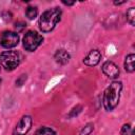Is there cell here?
I'll return each instance as SVG.
<instances>
[{
    "instance_id": "obj_18",
    "label": "cell",
    "mask_w": 135,
    "mask_h": 135,
    "mask_svg": "<svg viewBox=\"0 0 135 135\" xmlns=\"http://www.w3.org/2000/svg\"><path fill=\"white\" fill-rule=\"evenodd\" d=\"M75 110H77V111H73V112H71V113H70V117H73V116L77 115V114L81 111V107H80V105H78L77 108H75Z\"/></svg>"
},
{
    "instance_id": "obj_6",
    "label": "cell",
    "mask_w": 135,
    "mask_h": 135,
    "mask_svg": "<svg viewBox=\"0 0 135 135\" xmlns=\"http://www.w3.org/2000/svg\"><path fill=\"white\" fill-rule=\"evenodd\" d=\"M32 117L28 115L23 116L19 122L17 123L15 130H14V135H25L32 128Z\"/></svg>"
},
{
    "instance_id": "obj_13",
    "label": "cell",
    "mask_w": 135,
    "mask_h": 135,
    "mask_svg": "<svg viewBox=\"0 0 135 135\" xmlns=\"http://www.w3.org/2000/svg\"><path fill=\"white\" fill-rule=\"evenodd\" d=\"M36 135H56V132L51 128L42 127L36 132Z\"/></svg>"
},
{
    "instance_id": "obj_20",
    "label": "cell",
    "mask_w": 135,
    "mask_h": 135,
    "mask_svg": "<svg viewBox=\"0 0 135 135\" xmlns=\"http://www.w3.org/2000/svg\"><path fill=\"white\" fill-rule=\"evenodd\" d=\"M126 1H120V2H118V1H115L114 2V4H116V5H119V4H122V3H124Z\"/></svg>"
},
{
    "instance_id": "obj_17",
    "label": "cell",
    "mask_w": 135,
    "mask_h": 135,
    "mask_svg": "<svg viewBox=\"0 0 135 135\" xmlns=\"http://www.w3.org/2000/svg\"><path fill=\"white\" fill-rule=\"evenodd\" d=\"M25 26H26V24H25L24 22H22V21H19V22H17V23H16V25H15V27H16V30H17L18 32H21V31H23V30L25 28Z\"/></svg>"
},
{
    "instance_id": "obj_4",
    "label": "cell",
    "mask_w": 135,
    "mask_h": 135,
    "mask_svg": "<svg viewBox=\"0 0 135 135\" xmlns=\"http://www.w3.org/2000/svg\"><path fill=\"white\" fill-rule=\"evenodd\" d=\"M43 41V37L35 31H28L23 37V47L28 52H34Z\"/></svg>"
},
{
    "instance_id": "obj_9",
    "label": "cell",
    "mask_w": 135,
    "mask_h": 135,
    "mask_svg": "<svg viewBox=\"0 0 135 135\" xmlns=\"http://www.w3.org/2000/svg\"><path fill=\"white\" fill-rule=\"evenodd\" d=\"M54 58H55L56 62H58L59 64H66L70 61L71 56H70V54L65 50H58L55 53Z\"/></svg>"
},
{
    "instance_id": "obj_1",
    "label": "cell",
    "mask_w": 135,
    "mask_h": 135,
    "mask_svg": "<svg viewBox=\"0 0 135 135\" xmlns=\"http://www.w3.org/2000/svg\"><path fill=\"white\" fill-rule=\"evenodd\" d=\"M122 90V83L120 81H113L103 92L102 103L107 111L114 110L120 99V93Z\"/></svg>"
},
{
    "instance_id": "obj_11",
    "label": "cell",
    "mask_w": 135,
    "mask_h": 135,
    "mask_svg": "<svg viewBox=\"0 0 135 135\" xmlns=\"http://www.w3.org/2000/svg\"><path fill=\"white\" fill-rule=\"evenodd\" d=\"M38 15V8L36 6H27L25 9V16L28 19H35Z\"/></svg>"
},
{
    "instance_id": "obj_16",
    "label": "cell",
    "mask_w": 135,
    "mask_h": 135,
    "mask_svg": "<svg viewBox=\"0 0 135 135\" xmlns=\"http://www.w3.org/2000/svg\"><path fill=\"white\" fill-rule=\"evenodd\" d=\"M25 80H26V75H25V74H22V75L16 80V85H18V86L22 85V84L24 83Z\"/></svg>"
},
{
    "instance_id": "obj_8",
    "label": "cell",
    "mask_w": 135,
    "mask_h": 135,
    "mask_svg": "<svg viewBox=\"0 0 135 135\" xmlns=\"http://www.w3.org/2000/svg\"><path fill=\"white\" fill-rule=\"evenodd\" d=\"M101 59V53L98 50H92L83 59V63L88 66H95Z\"/></svg>"
},
{
    "instance_id": "obj_2",
    "label": "cell",
    "mask_w": 135,
    "mask_h": 135,
    "mask_svg": "<svg viewBox=\"0 0 135 135\" xmlns=\"http://www.w3.org/2000/svg\"><path fill=\"white\" fill-rule=\"evenodd\" d=\"M61 15L62 12L59 7H53L43 12L39 18V28L44 33L53 31L56 24L61 20Z\"/></svg>"
},
{
    "instance_id": "obj_7",
    "label": "cell",
    "mask_w": 135,
    "mask_h": 135,
    "mask_svg": "<svg viewBox=\"0 0 135 135\" xmlns=\"http://www.w3.org/2000/svg\"><path fill=\"white\" fill-rule=\"evenodd\" d=\"M102 72L105 76H108L109 78L111 79H115L119 76V68L112 61H105L103 64H102Z\"/></svg>"
},
{
    "instance_id": "obj_10",
    "label": "cell",
    "mask_w": 135,
    "mask_h": 135,
    "mask_svg": "<svg viewBox=\"0 0 135 135\" xmlns=\"http://www.w3.org/2000/svg\"><path fill=\"white\" fill-rule=\"evenodd\" d=\"M134 62H135V55L134 54L127 55L126 60H124V69H126L127 72H129V73H133L134 72V70H135Z\"/></svg>"
},
{
    "instance_id": "obj_12",
    "label": "cell",
    "mask_w": 135,
    "mask_h": 135,
    "mask_svg": "<svg viewBox=\"0 0 135 135\" xmlns=\"http://www.w3.org/2000/svg\"><path fill=\"white\" fill-rule=\"evenodd\" d=\"M127 20L128 22L131 24V25H134L135 24V8L134 7H130L128 11H127Z\"/></svg>"
},
{
    "instance_id": "obj_15",
    "label": "cell",
    "mask_w": 135,
    "mask_h": 135,
    "mask_svg": "<svg viewBox=\"0 0 135 135\" xmlns=\"http://www.w3.org/2000/svg\"><path fill=\"white\" fill-rule=\"evenodd\" d=\"M130 132H131V126H130L129 123L123 124L122 128H121V131H120L121 135H129Z\"/></svg>"
},
{
    "instance_id": "obj_14",
    "label": "cell",
    "mask_w": 135,
    "mask_h": 135,
    "mask_svg": "<svg viewBox=\"0 0 135 135\" xmlns=\"http://www.w3.org/2000/svg\"><path fill=\"white\" fill-rule=\"evenodd\" d=\"M93 130H94V124L93 123H88L86 126H84L82 128L79 135H90L93 132Z\"/></svg>"
},
{
    "instance_id": "obj_3",
    "label": "cell",
    "mask_w": 135,
    "mask_h": 135,
    "mask_svg": "<svg viewBox=\"0 0 135 135\" xmlns=\"http://www.w3.org/2000/svg\"><path fill=\"white\" fill-rule=\"evenodd\" d=\"M0 65L6 71H13L19 65V54L16 51H5L0 54Z\"/></svg>"
},
{
    "instance_id": "obj_5",
    "label": "cell",
    "mask_w": 135,
    "mask_h": 135,
    "mask_svg": "<svg viewBox=\"0 0 135 135\" xmlns=\"http://www.w3.org/2000/svg\"><path fill=\"white\" fill-rule=\"evenodd\" d=\"M19 42V36L12 31H5L0 36V44L5 49L15 47Z\"/></svg>"
},
{
    "instance_id": "obj_19",
    "label": "cell",
    "mask_w": 135,
    "mask_h": 135,
    "mask_svg": "<svg viewBox=\"0 0 135 135\" xmlns=\"http://www.w3.org/2000/svg\"><path fill=\"white\" fill-rule=\"evenodd\" d=\"M62 3L64 5H73V4H75V2H66V1H62Z\"/></svg>"
}]
</instances>
